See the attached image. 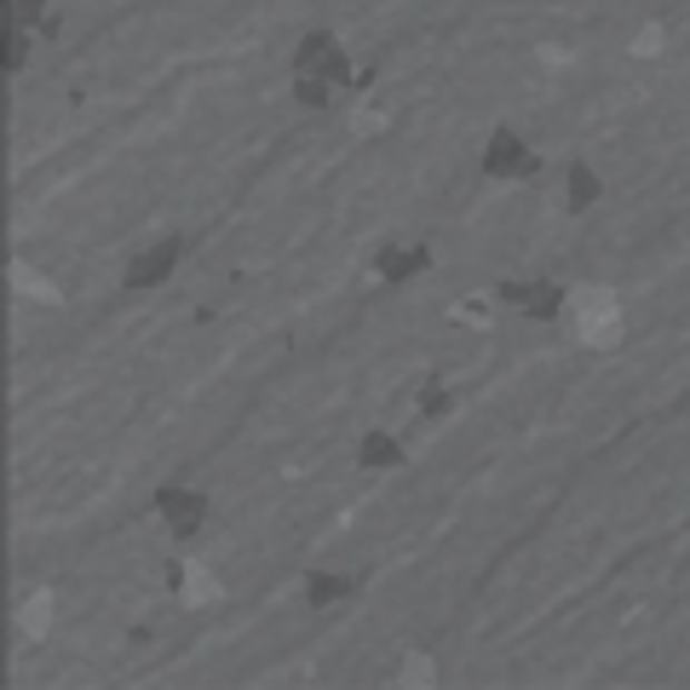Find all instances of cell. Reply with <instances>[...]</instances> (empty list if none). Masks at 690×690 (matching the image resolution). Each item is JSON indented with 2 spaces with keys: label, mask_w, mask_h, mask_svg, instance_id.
<instances>
[{
  "label": "cell",
  "mask_w": 690,
  "mask_h": 690,
  "mask_svg": "<svg viewBox=\"0 0 690 690\" xmlns=\"http://www.w3.org/2000/svg\"><path fill=\"white\" fill-rule=\"evenodd\" d=\"M501 299L518 305V310H524V317H535V323H552V317L564 310V288H559V283H506Z\"/></svg>",
  "instance_id": "cell-5"
},
{
  "label": "cell",
  "mask_w": 690,
  "mask_h": 690,
  "mask_svg": "<svg viewBox=\"0 0 690 690\" xmlns=\"http://www.w3.org/2000/svg\"><path fill=\"white\" fill-rule=\"evenodd\" d=\"M432 265V248H386L374 259V270L386 276V283H408V276H421Z\"/></svg>",
  "instance_id": "cell-6"
},
{
  "label": "cell",
  "mask_w": 690,
  "mask_h": 690,
  "mask_svg": "<svg viewBox=\"0 0 690 690\" xmlns=\"http://www.w3.org/2000/svg\"><path fill=\"white\" fill-rule=\"evenodd\" d=\"M564 190H570V207H593V201H599V179H593V167L575 161V167H570V179H564Z\"/></svg>",
  "instance_id": "cell-10"
},
{
  "label": "cell",
  "mask_w": 690,
  "mask_h": 690,
  "mask_svg": "<svg viewBox=\"0 0 690 690\" xmlns=\"http://www.w3.org/2000/svg\"><path fill=\"white\" fill-rule=\"evenodd\" d=\"M421 408H426V414H443V408H448V392L437 386V379H426V386H421Z\"/></svg>",
  "instance_id": "cell-12"
},
{
  "label": "cell",
  "mask_w": 690,
  "mask_h": 690,
  "mask_svg": "<svg viewBox=\"0 0 690 690\" xmlns=\"http://www.w3.org/2000/svg\"><path fill=\"white\" fill-rule=\"evenodd\" d=\"M345 593H352V575H334V570H317V575H310L305 581V604H339Z\"/></svg>",
  "instance_id": "cell-8"
},
{
  "label": "cell",
  "mask_w": 690,
  "mask_h": 690,
  "mask_svg": "<svg viewBox=\"0 0 690 690\" xmlns=\"http://www.w3.org/2000/svg\"><path fill=\"white\" fill-rule=\"evenodd\" d=\"M23 58H29V34H23L18 18H7V34H0V63H7V69H23Z\"/></svg>",
  "instance_id": "cell-11"
},
{
  "label": "cell",
  "mask_w": 690,
  "mask_h": 690,
  "mask_svg": "<svg viewBox=\"0 0 690 690\" xmlns=\"http://www.w3.org/2000/svg\"><path fill=\"white\" fill-rule=\"evenodd\" d=\"M179 254H185V241H179V236H161V241H150V248H138V254L127 259L121 283H127V288H161L167 276H172V265H179Z\"/></svg>",
  "instance_id": "cell-1"
},
{
  "label": "cell",
  "mask_w": 690,
  "mask_h": 690,
  "mask_svg": "<svg viewBox=\"0 0 690 690\" xmlns=\"http://www.w3.org/2000/svg\"><path fill=\"white\" fill-rule=\"evenodd\" d=\"M294 69H305V76H328L334 87L352 76V63H345V52H339V41L328 29H310V34H299V47H294Z\"/></svg>",
  "instance_id": "cell-2"
},
{
  "label": "cell",
  "mask_w": 690,
  "mask_h": 690,
  "mask_svg": "<svg viewBox=\"0 0 690 690\" xmlns=\"http://www.w3.org/2000/svg\"><path fill=\"white\" fill-rule=\"evenodd\" d=\"M294 98L305 103V110H328L334 81H328V76H305V69H299V76H294Z\"/></svg>",
  "instance_id": "cell-9"
},
{
  "label": "cell",
  "mask_w": 690,
  "mask_h": 690,
  "mask_svg": "<svg viewBox=\"0 0 690 690\" xmlns=\"http://www.w3.org/2000/svg\"><path fill=\"white\" fill-rule=\"evenodd\" d=\"M397 461H403V443L386 437V432H368L363 448H357V466H363V472H386V466H397Z\"/></svg>",
  "instance_id": "cell-7"
},
{
  "label": "cell",
  "mask_w": 690,
  "mask_h": 690,
  "mask_svg": "<svg viewBox=\"0 0 690 690\" xmlns=\"http://www.w3.org/2000/svg\"><path fill=\"white\" fill-rule=\"evenodd\" d=\"M156 512H161V524L179 541H190L207 524V501L196 490H179V483H161V490H156Z\"/></svg>",
  "instance_id": "cell-3"
},
{
  "label": "cell",
  "mask_w": 690,
  "mask_h": 690,
  "mask_svg": "<svg viewBox=\"0 0 690 690\" xmlns=\"http://www.w3.org/2000/svg\"><path fill=\"white\" fill-rule=\"evenodd\" d=\"M541 161L530 156V145L518 138L512 127H501L490 145H483V172H495V179H530Z\"/></svg>",
  "instance_id": "cell-4"
}]
</instances>
